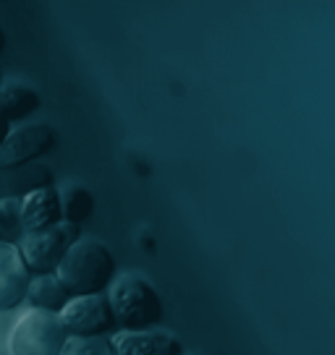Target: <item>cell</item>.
Instances as JSON below:
<instances>
[{
	"label": "cell",
	"mask_w": 335,
	"mask_h": 355,
	"mask_svg": "<svg viewBox=\"0 0 335 355\" xmlns=\"http://www.w3.org/2000/svg\"><path fill=\"white\" fill-rule=\"evenodd\" d=\"M40 105H42V97L34 87L22 84V81H8V84L3 81V87H0V118L8 125L34 115L40 110Z\"/></svg>",
	"instance_id": "8fae6325"
},
{
	"label": "cell",
	"mask_w": 335,
	"mask_h": 355,
	"mask_svg": "<svg viewBox=\"0 0 335 355\" xmlns=\"http://www.w3.org/2000/svg\"><path fill=\"white\" fill-rule=\"evenodd\" d=\"M60 209L63 222L81 227V222L90 220L95 211V196L87 186H68L66 191H60Z\"/></svg>",
	"instance_id": "4fadbf2b"
},
{
	"label": "cell",
	"mask_w": 335,
	"mask_h": 355,
	"mask_svg": "<svg viewBox=\"0 0 335 355\" xmlns=\"http://www.w3.org/2000/svg\"><path fill=\"white\" fill-rule=\"evenodd\" d=\"M3 50H6V32H3V26H0V55H3Z\"/></svg>",
	"instance_id": "e0dca14e"
},
{
	"label": "cell",
	"mask_w": 335,
	"mask_h": 355,
	"mask_svg": "<svg viewBox=\"0 0 335 355\" xmlns=\"http://www.w3.org/2000/svg\"><path fill=\"white\" fill-rule=\"evenodd\" d=\"M108 298L121 332H149L165 316L157 288L139 275H118L108 290Z\"/></svg>",
	"instance_id": "7a4b0ae2"
},
{
	"label": "cell",
	"mask_w": 335,
	"mask_h": 355,
	"mask_svg": "<svg viewBox=\"0 0 335 355\" xmlns=\"http://www.w3.org/2000/svg\"><path fill=\"white\" fill-rule=\"evenodd\" d=\"M45 186H53V173L47 165L34 162L26 167H0V201L24 199L26 193Z\"/></svg>",
	"instance_id": "30bf717a"
},
{
	"label": "cell",
	"mask_w": 335,
	"mask_h": 355,
	"mask_svg": "<svg viewBox=\"0 0 335 355\" xmlns=\"http://www.w3.org/2000/svg\"><path fill=\"white\" fill-rule=\"evenodd\" d=\"M115 355H186L179 337L168 332H118L111 337Z\"/></svg>",
	"instance_id": "9c48e42d"
},
{
	"label": "cell",
	"mask_w": 335,
	"mask_h": 355,
	"mask_svg": "<svg viewBox=\"0 0 335 355\" xmlns=\"http://www.w3.org/2000/svg\"><path fill=\"white\" fill-rule=\"evenodd\" d=\"M0 87H3V71H0Z\"/></svg>",
	"instance_id": "ac0fdd59"
},
{
	"label": "cell",
	"mask_w": 335,
	"mask_h": 355,
	"mask_svg": "<svg viewBox=\"0 0 335 355\" xmlns=\"http://www.w3.org/2000/svg\"><path fill=\"white\" fill-rule=\"evenodd\" d=\"M68 332L58 313L29 309L16 319L8 334V355H60Z\"/></svg>",
	"instance_id": "3957f363"
},
{
	"label": "cell",
	"mask_w": 335,
	"mask_h": 355,
	"mask_svg": "<svg viewBox=\"0 0 335 355\" xmlns=\"http://www.w3.org/2000/svg\"><path fill=\"white\" fill-rule=\"evenodd\" d=\"M8 133H11V128H8V123L0 118V146H3V141L8 139Z\"/></svg>",
	"instance_id": "2e32d148"
},
{
	"label": "cell",
	"mask_w": 335,
	"mask_h": 355,
	"mask_svg": "<svg viewBox=\"0 0 335 355\" xmlns=\"http://www.w3.org/2000/svg\"><path fill=\"white\" fill-rule=\"evenodd\" d=\"M74 298L63 282L56 275H42V277H32L29 282V293H26V303L37 311H47V313H60L68 306V300Z\"/></svg>",
	"instance_id": "7c38bea8"
},
{
	"label": "cell",
	"mask_w": 335,
	"mask_h": 355,
	"mask_svg": "<svg viewBox=\"0 0 335 355\" xmlns=\"http://www.w3.org/2000/svg\"><path fill=\"white\" fill-rule=\"evenodd\" d=\"M58 144V133L50 123H29L8 133L0 146V167H26L50 155Z\"/></svg>",
	"instance_id": "8992f818"
},
{
	"label": "cell",
	"mask_w": 335,
	"mask_h": 355,
	"mask_svg": "<svg viewBox=\"0 0 335 355\" xmlns=\"http://www.w3.org/2000/svg\"><path fill=\"white\" fill-rule=\"evenodd\" d=\"M32 275L24 264L19 245L0 241V313L16 311L26 303Z\"/></svg>",
	"instance_id": "52a82bcc"
},
{
	"label": "cell",
	"mask_w": 335,
	"mask_h": 355,
	"mask_svg": "<svg viewBox=\"0 0 335 355\" xmlns=\"http://www.w3.org/2000/svg\"><path fill=\"white\" fill-rule=\"evenodd\" d=\"M63 222V209H60V191L56 186H45L22 199V227L24 235L42 233Z\"/></svg>",
	"instance_id": "ba28073f"
},
{
	"label": "cell",
	"mask_w": 335,
	"mask_h": 355,
	"mask_svg": "<svg viewBox=\"0 0 335 355\" xmlns=\"http://www.w3.org/2000/svg\"><path fill=\"white\" fill-rule=\"evenodd\" d=\"M60 355H115L111 337H68Z\"/></svg>",
	"instance_id": "9a60e30c"
},
{
	"label": "cell",
	"mask_w": 335,
	"mask_h": 355,
	"mask_svg": "<svg viewBox=\"0 0 335 355\" xmlns=\"http://www.w3.org/2000/svg\"><path fill=\"white\" fill-rule=\"evenodd\" d=\"M22 238V199H3L0 201V241L19 245Z\"/></svg>",
	"instance_id": "5bb4252c"
},
{
	"label": "cell",
	"mask_w": 335,
	"mask_h": 355,
	"mask_svg": "<svg viewBox=\"0 0 335 355\" xmlns=\"http://www.w3.org/2000/svg\"><path fill=\"white\" fill-rule=\"evenodd\" d=\"M58 316L68 337H105L118 327L108 293L71 298Z\"/></svg>",
	"instance_id": "5b68a950"
},
{
	"label": "cell",
	"mask_w": 335,
	"mask_h": 355,
	"mask_svg": "<svg viewBox=\"0 0 335 355\" xmlns=\"http://www.w3.org/2000/svg\"><path fill=\"white\" fill-rule=\"evenodd\" d=\"M81 238V227L79 225H68L60 222L50 230L42 233H29L19 241V251L29 275L32 277H42V275H56L63 256L68 254V248Z\"/></svg>",
	"instance_id": "277c9868"
},
{
	"label": "cell",
	"mask_w": 335,
	"mask_h": 355,
	"mask_svg": "<svg viewBox=\"0 0 335 355\" xmlns=\"http://www.w3.org/2000/svg\"><path fill=\"white\" fill-rule=\"evenodd\" d=\"M56 277L63 282V288L79 298V295H100L108 293L118 277V266L111 248L97 238H79L68 248L63 261L58 266Z\"/></svg>",
	"instance_id": "6da1fadb"
}]
</instances>
